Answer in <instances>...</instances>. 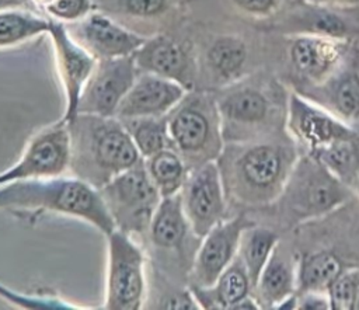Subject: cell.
<instances>
[{
    "label": "cell",
    "mask_w": 359,
    "mask_h": 310,
    "mask_svg": "<svg viewBox=\"0 0 359 310\" xmlns=\"http://www.w3.org/2000/svg\"><path fill=\"white\" fill-rule=\"evenodd\" d=\"M70 166V133L65 121H57L32 136L20 160L0 173V185L62 175Z\"/></svg>",
    "instance_id": "cell-11"
},
{
    "label": "cell",
    "mask_w": 359,
    "mask_h": 310,
    "mask_svg": "<svg viewBox=\"0 0 359 310\" xmlns=\"http://www.w3.org/2000/svg\"><path fill=\"white\" fill-rule=\"evenodd\" d=\"M254 224L245 213L226 217L210 229L199 243L191 268L188 286L206 288L216 282L238 252L243 231Z\"/></svg>",
    "instance_id": "cell-14"
},
{
    "label": "cell",
    "mask_w": 359,
    "mask_h": 310,
    "mask_svg": "<svg viewBox=\"0 0 359 310\" xmlns=\"http://www.w3.org/2000/svg\"><path fill=\"white\" fill-rule=\"evenodd\" d=\"M302 3L285 20L286 27H292V35L313 34L349 41L352 27L339 14L334 13L331 7L306 0Z\"/></svg>",
    "instance_id": "cell-23"
},
{
    "label": "cell",
    "mask_w": 359,
    "mask_h": 310,
    "mask_svg": "<svg viewBox=\"0 0 359 310\" xmlns=\"http://www.w3.org/2000/svg\"><path fill=\"white\" fill-rule=\"evenodd\" d=\"M201 309H227L252 293V283L248 272L238 257L219 275L216 282L206 288L188 286Z\"/></svg>",
    "instance_id": "cell-21"
},
{
    "label": "cell",
    "mask_w": 359,
    "mask_h": 310,
    "mask_svg": "<svg viewBox=\"0 0 359 310\" xmlns=\"http://www.w3.org/2000/svg\"><path fill=\"white\" fill-rule=\"evenodd\" d=\"M172 149L189 170L217 160L224 139L216 97L203 91H188L165 116Z\"/></svg>",
    "instance_id": "cell-4"
},
{
    "label": "cell",
    "mask_w": 359,
    "mask_h": 310,
    "mask_svg": "<svg viewBox=\"0 0 359 310\" xmlns=\"http://www.w3.org/2000/svg\"><path fill=\"white\" fill-rule=\"evenodd\" d=\"M352 188L307 154L299 156L275 203L287 226L321 217L346 202Z\"/></svg>",
    "instance_id": "cell-6"
},
{
    "label": "cell",
    "mask_w": 359,
    "mask_h": 310,
    "mask_svg": "<svg viewBox=\"0 0 359 310\" xmlns=\"http://www.w3.org/2000/svg\"><path fill=\"white\" fill-rule=\"evenodd\" d=\"M297 290V258H293L279 241L271 252L258 282L254 295L261 307L275 309L276 304Z\"/></svg>",
    "instance_id": "cell-20"
},
{
    "label": "cell",
    "mask_w": 359,
    "mask_h": 310,
    "mask_svg": "<svg viewBox=\"0 0 359 310\" xmlns=\"http://www.w3.org/2000/svg\"><path fill=\"white\" fill-rule=\"evenodd\" d=\"M297 310H330L331 303L327 292L307 290L297 293Z\"/></svg>",
    "instance_id": "cell-35"
},
{
    "label": "cell",
    "mask_w": 359,
    "mask_h": 310,
    "mask_svg": "<svg viewBox=\"0 0 359 310\" xmlns=\"http://www.w3.org/2000/svg\"><path fill=\"white\" fill-rule=\"evenodd\" d=\"M310 3L327 6V7H337V8H353L359 7V0H306Z\"/></svg>",
    "instance_id": "cell-36"
},
{
    "label": "cell",
    "mask_w": 359,
    "mask_h": 310,
    "mask_svg": "<svg viewBox=\"0 0 359 310\" xmlns=\"http://www.w3.org/2000/svg\"><path fill=\"white\" fill-rule=\"evenodd\" d=\"M67 126L69 170L97 189L143 159L116 116L77 114Z\"/></svg>",
    "instance_id": "cell-2"
},
{
    "label": "cell",
    "mask_w": 359,
    "mask_h": 310,
    "mask_svg": "<svg viewBox=\"0 0 359 310\" xmlns=\"http://www.w3.org/2000/svg\"><path fill=\"white\" fill-rule=\"evenodd\" d=\"M144 237L158 264L154 272L188 282L201 237L184 213L180 194L160 201Z\"/></svg>",
    "instance_id": "cell-7"
},
{
    "label": "cell",
    "mask_w": 359,
    "mask_h": 310,
    "mask_svg": "<svg viewBox=\"0 0 359 310\" xmlns=\"http://www.w3.org/2000/svg\"><path fill=\"white\" fill-rule=\"evenodd\" d=\"M132 56L140 72L177 81L188 91L194 90L196 65L189 49L177 39L167 35L146 38Z\"/></svg>",
    "instance_id": "cell-18"
},
{
    "label": "cell",
    "mask_w": 359,
    "mask_h": 310,
    "mask_svg": "<svg viewBox=\"0 0 359 310\" xmlns=\"http://www.w3.org/2000/svg\"><path fill=\"white\" fill-rule=\"evenodd\" d=\"M48 34L53 43L56 66L66 95V109L62 121L69 123L77 115L83 88L98 59L72 36L65 22L49 18Z\"/></svg>",
    "instance_id": "cell-15"
},
{
    "label": "cell",
    "mask_w": 359,
    "mask_h": 310,
    "mask_svg": "<svg viewBox=\"0 0 359 310\" xmlns=\"http://www.w3.org/2000/svg\"><path fill=\"white\" fill-rule=\"evenodd\" d=\"M48 31L49 18L21 8L0 10V48L18 45Z\"/></svg>",
    "instance_id": "cell-28"
},
{
    "label": "cell",
    "mask_w": 359,
    "mask_h": 310,
    "mask_svg": "<svg viewBox=\"0 0 359 310\" xmlns=\"http://www.w3.org/2000/svg\"><path fill=\"white\" fill-rule=\"evenodd\" d=\"M144 166L161 198L180 194L191 171L184 159L172 147H165L144 159Z\"/></svg>",
    "instance_id": "cell-26"
},
{
    "label": "cell",
    "mask_w": 359,
    "mask_h": 310,
    "mask_svg": "<svg viewBox=\"0 0 359 310\" xmlns=\"http://www.w3.org/2000/svg\"><path fill=\"white\" fill-rule=\"evenodd\" d=\"M108 238V278L104 307L137 310L146 297V258L130 234L114 230Z\"/></svg>",
    "instance_id": "cell-10"
},
{
    "label": "cell",
    "mask_w": 359,
    "mask_h": 310,
    "mask_svg": "<svg viewBox=\"0 0 359 310\" xmlns=\"http://www.w3.org/2000/svg\"><path fill=\"white\" fill-rule=\"evenodd\" d=\"M342 261L328 250L304 254L297 258V293L307 290L327 292L342 272Z\"/></svg>",
    "instance_id": "cell-25"
},
{
    "label": "cell",
    "mask_w": 359,
    "mask_h": 310,
    "mask_svg": "<svg viewBox=\"0 0 359 310\" xmlns=\"http://www.w3.org/2000/svg\"><path fill=\"white\" fill-rule=\"evenodd\" d=\"M27 0H0V10L21 8Z\"/></svg>",
    "instance_id": "cell-37"
},
{
    "label": "cell",
    "mask_w": 359,
    "mask_h": 310,
    "mask_svg": "<svg viewBox=\"0 0 359 310\" xmlns=\"http://www.w3.org/2000/svg\"><path fill=\"white\" fill-rule=\"evenodd\" d=\"M285 129L296 146L310 157L359 135L351 123L299 91L289 93Z\"/></svg>",
    "instance_id": "cell-9"
},
{
    "label": "cell",
    "mask_w": 359,
    "mask_h": 310,
    "mask_svg": "<svg viewBox=\"0 0 359 310\" xmlns=\"http://www.w3.org/2000/svg\"><path fill=\"white\" fill-rule=\"evenodd\" d=\"M355 189H356V192H358V195H359V177H358V180H356V184H355Z\"/></svg>",
    "instance_id": "cell-40"
},
{
    "label": "cell",
    "mask_w": 359,
    "mask_h": 310,
    "mask_svg": "<svg viewBox=\"0 0 359 310\" xmlns=\"http://www.w3.org/2000/svg\"><path fill=\"white\" fill-rule=\"evenodd\" d=\"M140 156L147 159L171 146L165 116H140L121 119Z\"/></svg>",
    "instance_id": "cell-29"
},
{
    "label": "cell",
    "mask_w": 359,
    "mask_h": 310,
    "mask_svg": "<svg viewBox=\"0 0 359 310\" xmlns=\"http://www.w3.org/2000/svg\"><path fill=\"white\" fill-rule=\"evenodd\" d=\"M50 20L60 22H76L93 11L91 0H52L43 7Z\"/></svg>",
    "instance_id": "cell-32"
},
{
    "label": "cell",
    "mask_w": 359,
    "mask_h": 310,
    "mask_svg": "<svg viewBox=\"0 0 359 310\" xmlns=\"http://www.w3.org/2000/svg\"><path fill=\"white\" fill-rule=\"evenodd\" d=\"M353 310H359V288L356 292V297H355V303H353Z\"/></svg>",
    "instance_id": "cell-39"
},
{
    "label": "cell",
    "mask_w": 359,
    "mask_h": 310,
    "mask_svg": "<svg viewBox=\"0 0 359 310\" xmlns=\"http://www.w3.org/2000/svg\"><path fill=\"white\" fill-rule=\"evenodd\" d=\"M180 196L184 213L201 238L227 217V198L216 160L192 168Z\"/></svg>",
    "instance_id": "cell-12"
},
{
    "label": "cell",
    "mask_w": 359,
    "mask_h": 310,
    "mask_svg": "<svg viewBox=\"0 0 359 310\" xmlns=\"http://www.w3.org/2000/svg\"><path fill=\"white\" fill-rule=\"evenodd\" d=\"M0 209L15 215L53 212L83 219L108 236L115 223L97 188L79 177H50L0 185Z\"/></svg>",
    "instance_id": "cell-3"
},
{
    "label": "cell",
    "mask_w": 359,
    "mask_h": 310,
    "mask_svg": "<svg viewBox=\"0 0 359 310\" xmlns=\"http://www.w3.org/2000/svg\"><path fill=\"white\" fill-rule=\"evenodd\" d=\"M122 11L137 18H153L167 11L170 0H121Z\"/></svg>",
    "instance_id": "cell-33"
},
{
    "label": "cell",
    "mask_w": 359,
    "mask_h": 310,
    "mask_svg": "<svg viewBox=\"0 0 359 310\" xmlns=\"http://www.w3.org/2000/svg\"><path fill=\"white\" fill-rule=\"evenodd\" d=\"M231 3L243 13L254 17H269L275 14L282 0H231Z\"/></svg>",
    "instance_id": "cell-34"
},
{
    "label": "cell",
    "mask_w": 359,
    "mask_h": 310,
    "mask_svg": "<svg viewBox=\"0 0 359 310\" xmlns=\"http://www.w3.org/2000/svg\"><path fill=\"white\" fill-rule=\"evenodd\" d=\"M313 88L320 97L313 101L351 125L359 121V73L355 69L341 67L327 81Z\"/></svg>",
    "instance_id": "cell-22"
},
{
    "label": "cell",
    "mask_w": 359,
    "mask_h": 310,
    "mask_svg": "<svg viewBox=\"0 0 359 310\" xmlns=\"http://www.w3.org/2000/svg\"><path fill=\"white\" fill-rule=\"evenodd\" d=\"M139 73L133 56L98 59L83 88L77 114L115 116Z\"/></svg>",
    "instance_id": "cell-13"
},
{
    "label": "cell",
    "mask_w": 359,
    "mask_h": 310,
    "mask_svg": "<svg viewBox=\"0 0 359 310\" xmlns=\"http://www.w3.org/2000/svg\"><path fill=\"white\" fill-rule=\"evenodd\" d=\"M32 1H34L35 4H38V6L43 10V7H45V6H48L52 0H32Z\"/></svg>",
    "instance_id": "cell-38"
},
{
    "label": "cell",
    "mask_w": 359,
    "mask_h": 310,
    "mask_svg": "<svg viewBox=\"0 0 359 310\" xmlns=\"http://www.w3.org/2000/svg\"><path fill=\"white\" fill-rule=\"evenodd\" d=\"M278 93L273 84L237 80L215 95L224 143L247 142L269 135L276 126L280 111H286L287 107V101L280 102Z\"/></svg>",
    "instance_id": "cell-5"
},
{
    "label": "cell",
    "mask_w": 359,
    "mask_h": 310,
    "mask_svg": "<svg viewBox=\"0 0 359 310\" xmlns=\"http://www.w3.org/2000/svg\"><path fill=\"white\" fill-rule=\"evenodd\" d=\"M349 41L313 34H294L287 46L296 73L313 87L327 81L344 63Z\"/></svg>",
    "instance_id": "cell-16"
},
{
    "label": "cell",
    "mask_w": 359,
    "mask_h": 310,
    "mask_svg": "<svg viewBox=\"0 0 359 310\" xmlns=\"http://www.w3.org/2000/svg\"><path fill=\"white\" fill-rule=\"evenodd\" d=\"M359 288V267L344 268L330 285L327 293L332 310H352Z\"/></svg>",
    "instance_id": "cell-30"
},
{
    "label": "cell",
    "mask_w": 359,
    "mask_h": 310,
    "mask_svg": "<svg viewBox=\"0 0 359 310\" xmlns=\"http://www.w3.org/2000/svg\"><path fill=\"white\" fill-rule=\"evenodd\" d=\"M248 59L245 42L236 35H220L206 49V66L213 77L224 84L240 80Z\"/></svg>",
    "instance_id": "cell-24"
},
{
    "label": "cell",
    "mask_w": 359,
    "mask_h": 310,
    "mask_svg": "<svg viewBox=\"0 0 359 310\" xmlns=\"http://www.w3.org/2000/svg\"><path fill=\"white\" fill-rule=\"evenodd\" d=\"M0 297L4 300L22 307V309H32V310H72L76 309L74 304L67 303L56 296H46V295H24L11 290L10 288L0 283Z\"/></svg>",
    "instance_id": "cell-31"
},
{
    "label": "cell",
    "mask_w": 359,
    "mask_h": 310,
    "mask_svg": "<svg viewBox=\"0 0 359 310\" xmlns=\"http://www.w3.org/2000/svg\"><path fill=\"white\" fill-rule=\"evenodd\" d=\"M299 159L296 143L259 137L224 143L216 163L227 202L244 208L275 203Z\"/></svg>",
    "instance_id": "cell-1"
},
{
    "label": "cell",
    "mask_w": 359,
    "mask_h": 310,
    "mask_svg": "<svg viewBox=\"0 0 359 310\" xmlns=\"http://www.w3.org/2000/svg\"><path fill=\"white\" fill-rule=\"evenodd\" d=\"M72 25V36L97 59L132 56L146 41L102 13L91 11Z\"/></svg>",
    "instance_id": "cell-17"
},
{
    "label": "cell",
    "mask_w": 359,
    "mask_h": 310,
    "mask_svg": "<svg viewBox=\"0 0 359 310\" xmlns=\"http://www.w3.org/2000/svg\"><path fill=\"white\" fill-rule=\"evenodd\" d=\"M188 93L177 81L140 72L121 101L115 116L119 119L140 116H167Z\"/></svg>",
    "instance_id": "cell-19"
},
{
    "label": "cell",
    "mask_w": 359,
    "mask_h": 310,
    "mask_svg": "<svg viewBox=\"0 0 359 310\" xmlns=\"http://www.w3.org/2000/svg\"><path fill=\"white\" fill-rule=\"evenodd\" d=\"M279 241L280 238L276 231L264 226H257L255 223L243 231L237 254L248 272L252 283V292L262 268Z\"/></svg>",
    "instance_id": "cell-27"
},
{
    "label": "cell",
    "mask_w": 359,
    "mask_h": 310,
    "mask_svg": "<svg viewBox=\"0 0 359 310\" xmlns=\"http://www.w3.org/2000/svg\"><path fill=\"white\" fill-rule=\"evenodd\" d=\"M98 191L116 230L130 236H146L163 198L146 170L144 159L112 178Z\"/></svg>",
    "instance_id": "cell-8"
}]
</instances>
